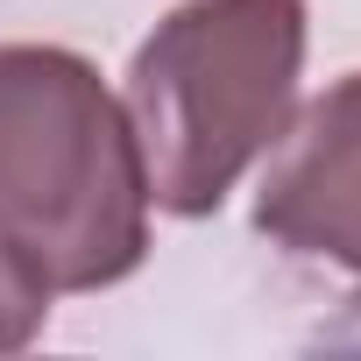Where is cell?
I'll use <instances>...</instances> for the list:
<instances>
[{"mask_svg": "<svg viewBox=\"0 0 361 361\" xmlns=\"http://www.w3.org/2000/svg\"><path fill=\"white\" fill-rule=\"evenodd\" d=\"M50 276L0 234V354H15V347H29L36 333H43V319H50Z\"/></svg>", "mask_w": 361, "mask_h": 361, "instance_id": "cell-4", "label": "cell"}, {"mask_svg": "<svg viewBox=\"0 0 361 361\" xmlns=\"http://www.w3.org/2000/svg\"><path fill=\"white\" fill-rule=\"evenodd\" d=\"M255 227L290 255L361 276V71L290 106L255 185Z\"/></svg>", "mask_w": 361, "mask_h": 361, "instance_id": "cell-3", "label": "cell"}, {"mask_svg": "<svg viewBox=\"0 0 361 361\" xmlns=\"http://www.w3.org/2000/svg\"><path fill=\"white\" fill-rule=\"evenodd\" d=\"M0 234L50 290H106L149 255L135 128L78 50L0 43Z\"/></svg>", "mask_w": 361, "mask_h": 361, "instance_id": "cell-2", "label": "cell"}, {"mask_svg": "<svg viewBox=\"0 0 361 361\" xmlns=\"http://www.w3.org/2000/svg\"><path fill=\"white\" fill-rule=\"evenodd\" d=\"M305 78V0H185L170 8L121 85L149 206L206 220L269 156Z\"/></svg>", "mask_w": 361, "mask_h": 361, "instance_id": "cell-1", "label": "cell"}]
</instances>
